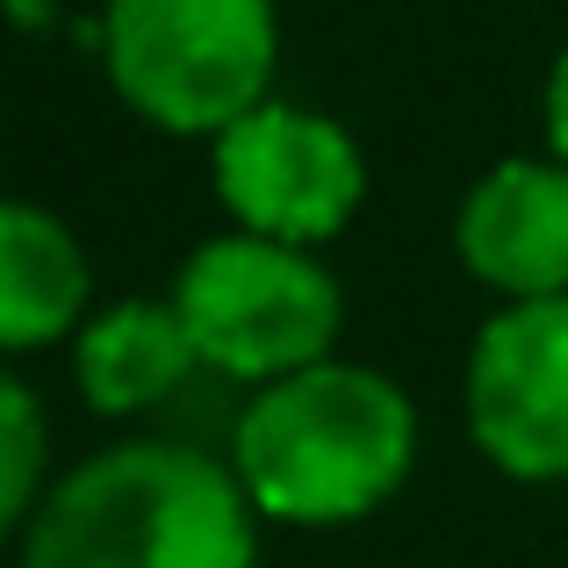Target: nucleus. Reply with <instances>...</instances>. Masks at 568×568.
Here are the masks:
<instances>
[{"instance_id": "nucleus-4", "label": "nucleus", "mask_w": 568, "mask_h": 568, "mask_svg": "<svg viewBox=\"0 0 568 568\" xmlns=\"http://www.w3.org/2000/svg\"><path fill=\"white\" fill-rule=\"evenodd\" d=\"M173 310H181L202 367L245 382H288L303 367H324L346 324L338 281L303 245H274L252 231L194 252L173 288Z\"/></svg>"}, {"instance_id": "nucleus-8", "label": "nucleus", "mask_w": 568, "mask_h": 568, "mask_svg": "<svg viewBox=\"0 0 568 568\" xmlns=\"http://www.w3.org/2000/svg\"><path fill=\"white\" fill-rule=\"evenodd\" d=\"M194 367H202V353H194V338H187L173 303H115L80 338V388L109 417L166 403Z\"/></svg>"}, {"instance_id": "nucleus-1", "label": "nucleus", "mask_w": 568, "mask_h": 568, "mask_svg": "<svg viewBox=\"0 0 568 568\" xmlns=\"http://www.w3.org/2000/svg\"><path fill=\"white\" fill-rule=\"evenodd\" d=\"M417 410L375 367H303L266 382L237 417V483L252 511L288 526H346L410 475Z\"/></svg>"}, {"instance_id": "nucleus-10", "label": "nucleus", "mask_w": 568, "mask_h": 568, "mask_svg": "<svg viewBox=\"0 0 568 568\" xmlns=\"http://www.w3.org/2000/svg\"><path fill=\"white\" fill-rule=\"evenodd\" d=\"M0 425H8V460H0V511L29 518L37 504V475H43V425H37V396L22 382L0 388Z\"/></svg>"}, {"instance_id": "nucleus-9", "label": "nucleus", "mask_w": 568, "mask_h": 568, "mask_svg": "<svg viewBox=\"0 0 568 568\" xmlns=\"http://www.w3.org/2000/svg\"><path fill=\"white\" fill-rule=\"evenodd\" d=\"M87 303V260L58 216L29 202L0 209V338L8 353H37Z\"/></svg>"}, {"instance_id": "nucleus-5", "label": "nucleus", "mask_w": 568, "mask_h": 568, "mask_svg": "<svg viewBox=\"0 0 568 568\" xmlns=\"http://www.w3.org/2000/svg\"><path fill=\"white\" fill-rule=\"evenodd\" d=\"M361 144L288 101H266L216 138V194L252 237H274V245L338 237L361 209Z\"/></svg>"}, {"instance_id": "nucleus-7", "label": "nucleus", "mask_w": 568, "mask_h": 568, "mask_svg": "<svg viewBox=\"0 0 568 568\" xmlns=\"http://www.w3.org/2000/svg\"><path fill=\"white\" fill-rule=\"evenodd\" d=\"M454 245L475 281L511 303L568 295V166L561 159H504L460 202Z\"/></svg>"}, {"instance_id": "nucleus-6", "label": "nucleus", "mask_w": 568, "mask_h": 568, "mask_svg": "<svg viewBox=\"0 0 568 568\" xmlns=\"http://www.w3.org/2000/svg\"><path fill=\"white\" fill-rule=\"evenodd\" d=\"M468 425L518 483L568 475V295L511 303L483 324L468 361Z\"/></svg>"}, {"instance_id": "nucleus-2", "label": "nucleus", "mask_w": 568, "mask_h": 568, "mask_svg": "<svg viewBox=\"0 0 568 568\" xmlns=\"http://www.w3.org/2000/svg\"><path fill=\"white\" fill-rule=\"evenodd\" d=\"M22 568H252V497L187 446H115L29 518Z\"/></svg>"}, {"instance_id": "nucleus-11", "label": "nucleus", "mask_w": 568, "mask_h": 568, "mask_svg": "<svg viewBox=\"0 0 568 568\" xmlns=\"http://www.w3.org/2000/svg\"><path fill=\"white\" fill-rule=\"evenodd\" d=\"M547 138H555V159L568 166V51L555 58V80H547Z\"/></svg>"}, {"instance_id": "nucleus-3", "label": "nucleus", "mask_w": 568, "mask_h": 568, "mask_svg": "<svg viewBox=\"0 0 568 568\" xmlns=\"http://www.w3.org/2000/svg\"><path fill=\"white\" fill-rule=\"evenodd\" d=\"M101 58L115 94L144 123L223 138L252 109H266L274 0H109Z\"/></svg>"}]
</instances>
